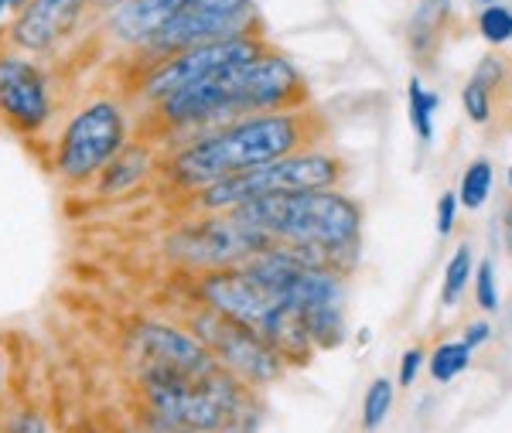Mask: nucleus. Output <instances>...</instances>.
Listing matches in <instances>:
<instances>
[{"label": "nucleus", "mask_w": 512, "mask_h": 433, "mask_svg": "<svg viewBox=\"0 0 512 433\" xmlns=\"http://www.w3.org/2000/svg\"><path fill=\"white\" fill-rule=\"evenodd\" d=\"M192 0H127V4L113 7L110 14V35L123 45L140 48L151 35L168 24L175 14H181Z\"/></svg>", "instance_id": "15"}, {"label": "nucleus", "mask_w": 512, "mask_h": 433, "mask_svg": "<svg viewBox=\"0 0 512 433\" xmlns=\"http://www.w3.org/2000/svg\"><path fill=\"white\" fill-rule=\"evenodd\" d=\"M130 358L137 365L140 382H175L198 379L219 369V362L205 352L192 331L171 328L161 321H144L130 335Z\"/></svg>", "instance_id": "11"}, {"label": "nucleus", "mask_w": 512, "mask_h": 433, "mask_svg": "<svg viewBox=\"0 0 512 433\" xmlns=\"http://www.w3.org/2000/svg\"><path fill=\"white\" fill-rule=\"evenodd\" d=\"M239 35H260V18L253 11V0H192L185 11L164 24L158 35L147 38L140 52L151 62H161V58L188 52V48Z\"/></svg>", "instance_id": "8"}, {"label": "nucleus", "mask_w": 512, "mask_h": 433, "mask_svg": "<svg viewBox=\"0 0 512 433\" xmlns=\"http://www.w3.org/2000/svg\"><path fill=\"white\" fill-rule=\"evenodd\" d=\"M140 393L151 416V433H253L263 416V399L256 389L222 365L198 379L140 382Z\"/></svg>", "instance_id": "4"}, {"label": "nucleus", "mask_w": 512, "mask_h": 433, "mask_svg": "<svg viewBox=\"0 0 512 433\" xmlns=\"http://www.w3.org/2000/svg\"><path fill=\"white\" fill-rule=\"evenodd\" d=\"M492 191V164L489 161H475L472 168L465 171V178H461V205L465 208H482L485 198H489Z\"/></svg>", "instance_id": "21"}, {"label": "nucleus", "mask_w": 512, "mask_h": 433, "mask_svg": "<svg viewBox=\"0 0 512 433\" xmlns=\"http://www.w3.org/2000/svg\"><path fill=\"white\" fill-rule=\"evenodd\" d=\"M390 406H393V382L376 379L366 389V399H362V430L373 433L383 427V420L390 416Z\"/></svg>", "instance_id": "18"}, {"label": "nucleus", "mask_w": 512, "mask_h": 433, "mask_svg": "<svg viewBox=\"0 0 512 433\" xmlns=\"http://www.w3.org/2000/svg\"><path fill=\"white\" fill-rule=\"evenodd\" d=\"M325 137V120L304 106L287 113H260L192 137L171 157V178L181 188H205L212 181L253 171L260 164L311 151Z\"/></svg>", "instance_id": "3"}, {"label": "nucleus", "mask_w": 512, "mask_h": 433, "mask_svg": "<svg viewBox=\"0 0 512 433\" xmlns=\"http://www.w3.org/2000/svg\"><path fill=\"white\" fill-rule=\"evenodd\" d=\"M472 362V348H465L461 341H451V345H437L431 355V376L437 382H451L458 372L468 369Z\"/></svg>", "instance_id": "19"}, {"label": "nucleus", "mask_w": 512, "mask_h": 433, "mask_svg": "<svg viewBox=\"0 0 512 433\" xmlns=\"http://www.w3.org/2000/svg\"><path fill=\"white\" fill-rule=\"evenodd\" d=\"M509 188H512V168H509Z\"/></svg>", "instance_id": "35"}, {"label": "nucleus", "mask_w": 512, "mask_h": 433, "mask_svg": "<svg viewBox=\"0 0 512 433\" xmlns=\"http://www.w3.org/2000/svg\"><path fill=\"white\" fill-rule=\"evenodd\" d=\"M345 168L338 157L318 154V151H301L291 157H280V161L260 164L253 171L233 174V178L212 181V185L195 191V205L209 208V212H229L256 198L270 195H291V191H328L338 188L345 181Z\"/></svg>", "instance_id": "6"}, {"label": "nucleus", "mask_w": 512, "mask_h": 433, "mask_svg": "<svg viewBox=\"0 0 512 433\" xmlns=\"http://www.w3.org/2000/svg\"><path fill=\"white\" fill-rule=\"evenodd\" d=\"M489 331H492V324H482V321H478V324H472V328L465 331V341H461V345H465V348L482 345V341L489 338Z\"/></svg>", "instance_id": "30"}, {"label": "nucleus", "mask_w": 512, "mask_h": 433, "mask_svg": "<svg viewBox=\"0 0 512 433\" xmlns=\"http://www.w3.org/2000/svg\"><path fill=\"white\" fill-rule=\"evenodd\" d=\"M161 433H192V430H161Z\"/></svg>", "instance_id": "33"}, {"label": "nucleus", "mask_w": 512, "mask_h": 433, "mask_svg": "<svg viewBox=\"0 0 512 433\" xmlns=\"http://www.w3.org/2000/svg\"><path fill=\"white\" fill-rule=\"evenodd\" d=\"M304 103H308V89L301 72L280 52L267 48L250 62H239L185 93L164 99L154 106V120L161 123V130L202 137L246 116L304 110Z\"/></svg>", "instance_id": "1"}, {"label": "nucleus", "mask_w": 512, "mask_h": 433, "mask_svg": "<svg viewBox=\"0 0 512 433\" xmlns=\"http://www.w3.org/2000/svg\"><path fill=\"white\" fill-rule=\"evenodd\" d=\"M226 215L250 229L253 236H260L267 246L291 249L338 277L349 270L359 249L362 208L338 188L256 198V202L229 208Z\"/></svg>", "instance_id": "2"}, {"label": "nucleus", "mask_w": 512, "mask_h": 433, "mask_svg": "<svg viewBox=\"0 0 512 433\" xmlns=\"http://www.w3.org/2000/svg\"><path fill=\"white\" fill-rule=\"evenodd\" d=\"M482 4H489V7H492V4H495V0H482Z\"/></svg>", "instance_id": "34"}, {"label": "nucleus", "mask_w": 512, "mask_h": 433, "mask_svg": "<svg viewBox=\"0 0 512 433\" xmlns=\"http://www.w3.org/2000/svg\"><path fill=\"white\" fill-rule=\"evenodd\" d=\"M454 208H458V198H454V195H441V202H437V236H448V232H451Z\"/></svg>", "instance_id": "27"}, {"label": "nucleus", "mask_w": 512, "mask_h": 433, "mask_svg": "<svg viewBox=\"0 0 512 433\" xmlns=\"http://www.w3.org/2000/svg\"><path fill=\"white\" fill-rule=\"evenodd\" d=\"M420 362H424V352H420V348L403 352V358H400V386H414V379L420 372Z\"/></svg>", "instance_id": "26"}, {"label": "nucleus", "mask_w": 512, "mask_h": 433, "mask_svg": "<svg viewBox=\"0 0 512 433\" xmlns=\"http://www.w3.org/2000/svg\"><path fill=\"white\" fill-rule=\"evenodd\" d=\"M48 116H52V96L45 72L28 58H0V120L18 133H38Z\"/></svg>", "instance_id": "13"}, {"label": "nucleus", "mask_w": 512, "mask_h": 433, "mask_svg": "<svg viewBox=\"0 0 512 433\" xmlns=\"http://www.w3.org/2000/svg\"><path fill=\"white\" fill-rule=\"evenodd\" d=\"M478 24H482V35L489 38L492 45H502V41L512 38V11H506V7H499V4L485 7Z\"/></svg>", "instance_id": "23"}, {"label": "nucleus", "mask_w": 512, "mask_h": 433, "mask_svg": "<svg viewBox=\"0 0 512 433\" xmlns=\"http://www.w3.org/2000/svg\"><path fill=\"white\" fill-rule=\"evenodd\" d=\"M468 277H472V249L458 246L448 263V273H444V304H458V297L465 294Z\"/></svg>", "instance_id": "22"}, {"label": "nucleus", "mask_w": 512, "mask_h": 433, "mask_svg": "<svg viewBox=\"0 0 512 433\" xmlns=\"http://www.w3.org/2000/svg\"><path fill=\"white\" fill-rule=\"evenodd\" d=\"M270 249L260 236H253L250 229H243L239 222H233L229 215L222 219L198 222V226L185 229L181 236L171 243V253L181 263L192 266H209V270H222V266H239L250 256Z\"/></svg>", "instance_id": "12"}, {"label": "nucleus", "mask_w": 512, "mask_h": 433, "mask_svg": "<svg viewBox=\"0 0 512 433\" xmlns=\"http://www.w3.org/2000/svg\"><path fill=\"white\" fill-rule=\"evenodd\" d=\"M451 14V0H420V7L410 18V45H414V55L427 58L431 52H437V31L444 28Z\"/></svg>", "instance_id": "17"}, {"label": "nucleus", "mask_w": 512, "mask_h": 433, "mask_svg": "<svg viewBox=\"0 0 512 433\" xmlns=\"http://www.w3.org/2000/svg\"><path fill=\"white\" fill-rule=\"evenodd\" d=\"M407 99H410V123H414L417 137L420 140H431V133H434L431 116H434L437 106H441V99H437L434 93H427V89L420 86V79H410Z\"/></svg>", "instance_id": "20"}, {"label": "nucleus", "mask_w": 512, "mask_h": 433, "mask_svg": "<svg viewBox=\"0 0 512 433\" xmlns=\"http://www.w3.org/2000/svg\"><path fill=\"white\" fill-rule=\"evenodd\" d=\"M89 0H31L11 24V41L24 52H52L76 28Z\"/></svg>", "instance_id": "14"}, {"label": "nucleus", "mask_w": 512, "mask_h": 433, "mask_svg": "<svg viewBox=\"0 0 512 433\" xmlns=\"http://www.w3.org/2000/svg\"><path fill=\"white\" fill-rule=\"evenodd\" d=\"M89 4H96V7H120V4H127V0H89Z\"/></svg>", "instance_id": "32"}, {"label": "nucleus", "mask_w": 512, "mask_h": 433, "mask_svg": "<svg viewBox=\"0 0 512 433\" xmlns=\"http://www.w3.org/2000/svg\"><path fill=\"white\" fill-rule=\"evenodd\" d=\"M461 103H465V113L472 116L475 123H485L492 116V93L482 86V82H468L465 93H461Z\"/></svg>", "instance_id": "24"}, {"label": "nucleus", "mask_w": 512, "mask_h": 433, "mask_svg": "<svg viewBox=\"0 0 512 433\" xmlns=\"http://www.w3.org/2000/svg\"><path fill=\"white\" fill-rule=\"evenodd\" d=\"M478 307H482V311H499V294H495L492 260L478 263Z\"/></svg>", "instance_id": "25"}, {"label": "nucleus", "mask_w": 512, "mask_h": 433, "mask_svg": "<svg viewBox=\"0 0 512 433\" xmlns=\"http://www.w3.org/2000/svg\"><path fill=\"white\" fill-rule=\"evenodd\" d=\"M127 147V116L113 99H93L62 130L55 171L65 185H86Z\"/></svg>", "instance_id": "7"}, {"label": "nucleus", "mask_w": 512, "mask_h": 433, "mask_svg": "<svg viewBox=\"0 0 512 433\" xmlns=\"http://www.w3.org/2000/svg\"><path fill=\"white\" fill-rule=\"evenodd\" d=\"M192 335L202 341L205 352L216 358L222 369L233 372L236 379H243L253 389L270 386V382H277L287 372L284 358L260 335H253L250 328L222 318L216 311H209L205 304L192 314Z\"/></svg>", "instance_id": "10"}, {"label": "nucleus", "mask_w": 512, "mask_h": 433, "mask_svg": "<svg viewBox=\"0 0 512 433\" xmlns=\"http://www.w3.org/2000/svg\"><path fill=\"white\" fill-rule=\"evenodd\" d=\"M267 52L260 35H239L226 41H212V45H198L188 52L168 55L161 62H151V69L140 79V96L147 99V106H158L164 99L185 93V89L198 86V82L219 76V72L233 69L239 62H250L253 55Z\"/></svg>", "instance_id": "9"}, {"label": "nucleus", "mask_w": 512, "mask_h": 433, "mask_svg": "<svg viewBox=\"0 0 512 433\" xmlns=\"http://www.w3.org/2000/svg\"><path fill=\"white\" fill-rule=\"evenodd\" d=\"M506 243H509V253H512V205L506 212Z\"/></svg>", "instance_id": "31"}, {"label": "nucleus", "mask_w": 512, "mask_h": 433, "mask_svg": "<svg viewBox=\"0 0 512 433\" xmlns=\"http://www.w3.org/2000/svg\"><path fill=\"white\" fill-rule=\"evenodd\" d=\"M198 301L260 335L284 358V365H304L315 352L301 314L277 294H270L263 283H256L243 266H222L205 273L198 283Z\"/></svg>", "instance_id": "5"}, {"label": "nucleus", "mask_w": 512, "mask_h": 433, "mask_svg": "<svg viewBox=\"0 0 512 433\" xmlns=\"http://www.w3.org/2000/svg\"><path fill=\"white\" fill-rule=\"evenodd\" d=\"M7 433H48V430H45V423H41L35 413H21L18 420L7 427Z\"/></svg>", "instance_id": "29"}, {"label": "nucleus", "mask_w": 512, "mask_h": 433, "mask_svg": "<svg viewBox=\"0 0 512 433\" xmlns=\"http://www.w3.org/2000/svg\"><path fill=\"white\" fill-rule=\"evenodd\" d=\"M151 171V147L147 144H127L123 151L99 171V191L103 195H120V191L137 188V181H144V174Z\"/></svg>", "instance_id": "16"}, {"label": "nucleus", "mask_w": 512, "mask_h": 433, "mask_svg": "<svg viewBox=\"0 0 512 433\" xmlns=\"http://www.w3.org/2000/svg\"><path fill=\"white\" fill-rule=\"evenodd\" d=\"M31 0H0V31L11 28L14 21H18V14L28 7Z\"/></svg>", "instance_id": "28"}]
</instances>
